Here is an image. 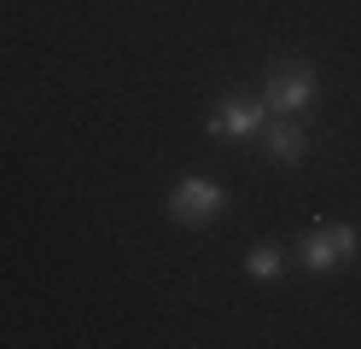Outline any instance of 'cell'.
I'll return each mask as SVG.
<instances>
[{
    "instance_id": "1",
    "label": "cell",
    "mask_w": 361,
    "mask_h": 349,
    "mask_svg": "<svg viewBox=\"0 0 361 349\" xmlns=\"http://www.w3.org/2000/svg\"><path fill=\"white\" fill-rule=\"evenodd\" d=\"M164 209L180 227H204V221H216L221 209H228V192H221L210 175H187V180H175V192H169Z\"/></svg>"
},
{
    "instance_id": "2",
    "label": "cell",
    "mask_w": 361,
    "mask_h": 349,
    "mask_svg": "<svg viewBox=\"0 0 361 349\" xmlns=\"http://www.w3.org/2000/svg\"><path fill=\"white\" fill-rule=\"evenodd\" d=\"M314 87H321V82H314V70L291 59V64H280L274 76H268V87H262V105H268V111L298 116V111H309V105H314Z\"/></svg>"
},
{
    "instance_id": "3",
    "label": "cell",
    "mask_w": 361,
    "mask_h": 349,
    "mask_svg": "<svg viewBox=\"0 0 361 349\" xmlns=\"http://www.w3.org/2000/svg\"><path fill=\"white\" fill-rule=\"evenodd\" d=\"M355 250H361V233H355L350 221H326V227H314L309 239H303V268L332 274L338 262H350Z\"/></svg>"
},
{
    "instance_id": "4",
    "label": "cell",
    "mask_w": 361,
    "mask_h": 349,
    "mask_svg": "<svg viewBox=\"0 0 361 349\" xmlns=\"http://www.w3.org/2000/svg\"><path fill=\"white\" fill-rule=\"evenodd\" d=\"M262 123H268V105L233 93V99H221V105L210 111L204 128H210V140H251V134H262Z\"/></svg>"
},
{
    "instance_id": "5",
    "label": "cell",
    "mask_w": 361,
    "mask_h": 349,
    "mask_svg": "<svg viewBox=\"0 0 361 349\" xmlns=\"http://www.w3.org/2000/svg\"><path fill=\"white\" fill-rule=\"evenodd\" d=\"M262 152L274 157V163H303V152H309V134H303V123H291V116H280V123H262Z\"/></svg>"
},
{
    "instance_id": "6",
    "label": "cell",
    "mask_w": 361,
    "mask_h": 349,
    "mask_svg": "<svg viewBox=\"0 0 361 349\" xmlns=\"http://www.w3.org/2000/svg\"><path fill=\"white\" fill-rule=\"evenodd\" d=\"M280 268H286V256L274 245H257L251 256H245V274H251V279H280Z\"/></svg>"
}]
</instances>
